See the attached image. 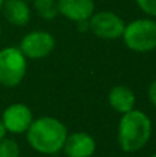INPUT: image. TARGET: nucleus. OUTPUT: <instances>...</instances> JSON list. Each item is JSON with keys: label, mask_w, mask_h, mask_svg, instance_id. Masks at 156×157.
<instances>
[{"label": "nucleus", "mask_w": 156, "mask_h": 157, "mask_svg": "<svg viewBox=\"0 0 156 157\" xmlns=\"http://www.w3.org/2000/svg\"><path fill=\"white\" fill-rule=\"evenodd\" d=\"M25 134L29 146L35 152L47 156L61 152L68 138L65 124L51 116L35 119Z\"/></svg>", "instance_id": "obj_1"}, {"label": "nucleus", "mask_w": 156, "mask_h": 157, "mask_svg": "<svg viewBox=\"0 0 156 157\" xmlns=\"http://www.w3.org/2000/svg\"><path fill=\"white\" fill-rule=\"evenodd\" d=\"M152 135V121L142 110L133 109L122 114L118 125V144L126 153H135L145 147Z\"/></svg>", "instance_id": "obj_2"}, {"label": "nucleus", "mask_w": 156, "mask_h": 157, "mask_svg": "<svg viewBox=\"0 0 156 157\" xmlns=\"http://www.w3.org/2000/svg\"><path fill=\"white\" fill-rule=\"evenodd\" d=\"M124 44L134 52H151L156 50V21L154 18H138L126 24L123 32Z\"/></svg>", "instance_id": "obj_3"}, {"label": "nucleus", "mask_w": 156, "mask_h": 157, "mask_svg": "<svg viewBox=\"0 0 156 157\" xmlns=\"http://www.w3.org/2000/svg\"><path fill=\"white\" fill-rule=\"evenodd\" d=\"M26 57L18 47H6L0 50V84L17 87L26 75Z\"/></svg>", "instance_id": "obj_4"}, {"label": "nucleus", "mask_w": 156, "mask_h": 157, "mask_svg": "<svg viewBox=\"0 0 156 157\" xmlns=\"http://www.w3.org/2000/svg\"><path fill=\"white\" fill-rule=\"evenodd\" d=\"M126 22L112 11H98L88 19V30L102 40H116L123 36Z\"/></svg>", "instance_id": "obj_5"}, {"label": "nucleus", "mask_w": 156, "mask_h": 157, "mask_svg": "<svg viewBox=\"0 0 156 157\" xmlns=\"http://www.w3.org/2000/svg\"><path fill=\"white\" fill-rule=\"evenodd\" d=\"M18 48L26 59H43L55 48V39L46 30H33L21 39Z\"/></svg>", "instance_id": "obj_6"}, {"label": "nucleus", "mask_w": 156, "mask_h": 157, "mask_svg": "<svg viewBox=\"0 0 156 157\" xmlns=\"http://www.w3.org/2000/svg\"><path fill=\"white\" fill-rule=\"evenodd\" d=\"M0 120L7 132L24 134L28 131L35 119L29 106L24 103H11L4 109Z\"/></svg>", "instance_id": "obj_7"}, {"label": "nucleus", "mask_w": 156, "mask_h": 157, "mask_svg": "<svg viewBox=\"0 0 156 157\" xmlns=\"http://www.w3.org/2000/svg\"><path fill=\"white\" fill-rule=\"evenodd\" d=\"M57 3L58 13L75 24L88 21L96 13L93 0H57Z\"/></svg>", "instance_id": "obj_8"}, {"label": "nucleus", "mask_w": 156, "mask_h": 157, "mask_svg": "<svg viewBox=\"0 0 156 157\" xmlns=\"http://www.w3.org/2000/svg\"><path fill=\"white\" fill-rule=\"evenodd\" d=\"M96 139L87 132L68 134L62 150L68 157H91L96 153Z\"/></svg>", "instance_id": "obj_9"}, {"label": "nucleus", "mask_w": 156, "mask_h": 157, "mask_svg": "<svg viewBox=\"0 0 156 157\" xmlns=\"http://www.w3.org/2000/svg\"><path fill=\"white\" fill-rule=\"evenodd\" d=\"M2 13L6 21L14 26H25L30 21V7L26 0H4Z\"/></svg>", "instance_id": "obj_10"}, {"label": "nucleus", "mask_w": 156, "mask_h": 157, "mask_svg": "<svg viewBox=\"0 0 156 157\" xmlns=\"http://www.w3.org/2000/svg\"><path fill=\"white\" fill-rule=\"evenodd\" d=\"M108 103L115 112L124 114L135 109V95L130 87L115 86L108 92Z\"/></svg>", "instance_id": "obj_11"}, {"label": "nucleus", "mask_w": 156, "mask_h": 157, "mask_svg": "<svg viewBox=\"0 0 156 157\" xmlns=\"http://www.w3.org/2000/svg\"><path fill=\"white\" fill-rule=\"evenodd\" d=\"M33 7L37 15L46 21H51L60 14L57 0H33Z\"/></svg>", "instance_id": "obj_12"}, {"label": "nucleus", "mask_w": 156, "mask_h": 157, "mask_svg": "<svg viewBox=\"0 0 156 157\" xmlns=\"http://www.w3.org/2000/svg\"><path fill=\"white\" fill-rule=\"evenodd\" d=\"M21 150L17 141L11 138H4L0 141V157H19Z\"/></svg>", "instance_id": "obj_13"}, {"label": "nucleus", "mask_w": 156, "mask_h": 157, "mask_svg": "<svg viewBox=\"0 0 156 157\" xmlns=\"http://www.w3.org/2000/svg\"><path fill=\"white\" fill-rule=\"evenodd\" d=\"M138 8L149 18H156V0H135Z\"/></svg>", "instance_id": "obj_14"}, {"label": "nucleus", "mask_w": 156, "mask_h": 157, "mask_svg": "<svg viewBox=\"0 0 156 157\" xmlns=\"http://www.w3.org/2000/svg\"><path fill=\"white\" fill-rule=\"evenodd\" d=\"M148 98H149V101H151V103L154 105V108L156 109V80L152 81L151 86H149V88H148Z\"/></svg>", "instance_id": "obj_15"}, {"label": "nucleus", "mask_w": 156, "mask_h": 157, "mask_svg": "<svg viewBox=\"0 0 156 157\" xmlns=\"http://www.w3.org/2000/svg\"><path fill=\"white\" fill-rule=\"evenodd\" d=\"M6 135H7V131H6L4 125H3L2 120H0V141H2V139H4V138H6Z\"/></svg>", "instance_id": "obj_16"}, {"label": "nucleus", "mask_w": 156, "mask_h": 157, "mask_svg": "<svg viewBox=\"0 0 156 157\" xmlns=\"http://www.w3.org/2000/svg\"><path fill=\"white\" fill-rule=\"evenodd\" d=\"M3 3H4V0H0V11H2V7H3Z\"/></svg>", "instance_id": "obj_17"}, {"label": "nucleus", "mask_w": 156, "mask_h": 157, "mask_svg": "<svg viewBox=\"0 0 156 157\" xmlns=\"http://www.w3.org/2000/svg\"><path fill=\"white\" fill-rule=\"evenodd\" d=\"M0 37H2V26H0Z\"/></svg>", "instance_id": "obj_18"}, {"label": "nucleus", "mask_w": 156, "mask_h": 157, "mask_svg": "<svg viewBox=\"0 0 156 157\" xmlns=\"http://www.w3.org/2000/svg\"><path fill=\"white\" fill-rule=\"evenodd\" d=\"M151 157H156V153H154V155H152Z\"/></svg>", "instance_id": "obj_19"}, {"label": "nucleus", "mask_w": 156, "mask_h": 157, "mask_svg": "<svg viewBox=\"0 0 156 157\" xmlns=\"http://www.w3.org/2000/svg\"><path fill=\"white\" fill-rule=\"evenodd\" d=\"M26 2H29V0H26Z\"/></svg>", "instance_id": "obj_20"}, {"label": "nucleus", "mask_w": 156, "mask_h": 157, "mask_svg": "<svg viewBox=\"0 0 156 157\" xmlns=\"http://www.w3.org/2000/svg\"><path fill=\"white\" fill-rule=\"evenodd\" d=\"M91 157H94V156H91Z\"/></svg>", "instance_id": "obj_21"}]
</instances>
